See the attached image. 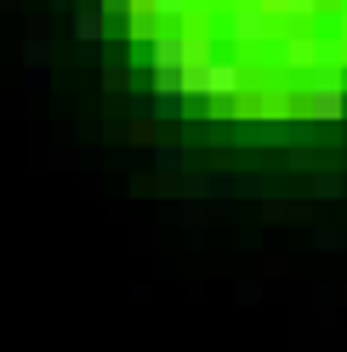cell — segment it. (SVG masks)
Listing matches in <instances>:
<instances>
[{
    "instance_id": "1",
    "label": "cell",
    "mask_w": 347,
    "mask_h": 352,
    "mask_svg": "<svg viewBox=\"0 0 347 352\" xmlns=\"http://www.w3.org/2000/svg\"><path fill=\"white\" fill-rule=\"evenodd\" d=\"M222 29L233 46H268V34H273V17L262 0H228V17H222Z\"/></svg>"
},
{
    "instance_id": "2",
    "label": "cell",
    "mask_w": 347,
    "mask_h": 352,
    "mask_svg": "<svg viewBox=\"0 0 347 352\" xmlns=\"http://www.w3.org/2000/svg\"><path fill=\"white\" fill-rule=\"evenodd\" d=\"M302 114H308L313 125H336V120H347V91H308Z\"/></svg>"
},
{
    "instance_id": "3",
    "label": "cell",
    "mask_w": 347,
    "mask_h": 352,
    "mask_svg": "<svg viewBox=\"0 0 347 352\" xmlns=\"http://www.w3.org/2000/svg\"><path fill=\"white\" fill-rule=\"evenodd\" d=\"M137 6H148V12L160 17V23H188L193 0H137Z\"/></svg>"
},
{
    "instance_id": "4",
    "label": "cell",
    "mask_w": 347,
    "mask_h": 352,
    "mask_svg": "<svg viewBox=\"0 0 347 352\" xmlns=\"http://www.w3.org/2000/svg\"><path fill=\"white\" fill-rule=\"evenodd\" d=\"M103 29H108V12H103V6L74 12V34H80V40H103Z\"/></svg>"
},
{
    "instance_id": "5",
    "label": "cell",
    "mask_w": 347,
    "mask_h": 352,
    "mask_svg": "<svg viewBox=\"0 0 347 352\" xmlns=\"http://www.w3.org/2000/svg\"><path fill=\"white\" fill-rule=\"evenodd\" d=\"M148 114H160V120H182V114H188V97H148Z\"/></svg>"
},
{
    "instance_id": "6",
    "label": "cell",
    "mask_w": 347,
    "mask_h": 352,
    "mask_svg": "<svg viewBox=\"0 0 347 352\" xmlns=\"http://www.w3.org/2000/svg\"><path fill=\"white\" fill-rule=\"evenodd\" d=\"M29 85H34V91L46 85V46H40V40L29 46Z\"/></svg>"
},
{
    "instance_id": "7",
    "label": "cell",
    "mask_w": 347,
    "mask_h": 352,
    "mask_svg": "<svg viewBox=\"0 0 347 352\" xmlns=\"http://www.w3.org/2000/svg\"><path fill=\"white\" fill-rule=\"evenodd\" d=\"M154 165H160L165 176H177V170H182V153H177V148H160V153H154Z\"/></svg>"
}]
</instances>
